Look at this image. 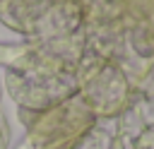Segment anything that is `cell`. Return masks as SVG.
Segmentation results:
<instances>
[{
  "mask_svg": "<svg viewBox=\"0 0 154 149\" xmlns=\"http://www.w3.org/2000/svg\"><path fill=\"white\" fill-rule=\"evenodd\" d=\"M82 60L77 36L34 41L7 62L5 89L19 111H48L79 91Z\"/></svg>",
  "mask_w": 154,
  "mask_h": 149,
  "instance_id": "obj_1",
  "label": "cell"
},
{
  "mask_svg": "<svg viewBox=\"0 0 154 149\" xmlns=\"http://www.w3.org/2000/svg\"><path fill=\"white\" fill-rule=\"evenodd\" d=\"M19 118L26 127L19 149H72V144L96 123L79 94L41 113L19 111Z\"/></svg>",
  "mask_w": 154,
  "mask_h": 149,
  "instance_id": "obj_2",
  "label": "cell"
},
{
  "mask_svg": "<svg viewBox=\"0 0 154 149\" xmlns=\"http://www.w3.org/2000/svg\"><path fill=\"white\" fill-rule=\"evenodd\" d=\"M0 19L34 41L70 38L79 29V10L70 0H0Z\"/></svg>",
  "mask_w": 154,
  "mask_h": 149,
  "instance_id": "obj_3",
  "label": "cell"
},
{
  "mask_svg": "<svg viewBox=\"0 0 154 149\" xmlns=\"http://www.w3.org/2000/svg\"><path fill=\"white\" fill-rule=\"evenodd\" d=\"M132 91V84L123 67L113 60H82V77H79V99L87 103V108L94 113L96 120L116 118L128 96Z\"/></svg>",
  "mask_w": 154,
  "mask_h": 149,
  "instance_id": "obj_4",
  "label": "cell"
},
{
  "mask_svg": "<svg viewBox=\"0 0 154 149\" xmlns=\"http://www.w3.org/2000/svg\"><path fill=\"white\" fill-rule=\"evenodd\" d=\"M118 149H154V67L132 87L116 115Z\"/></svg>",
  "mask_w": 154,
  "mask_h": 149,
  "instance_id": "obj_5",
  "label": "cell"
},
{
  "mask_svg": "<svg viewBox=\"0 0 154 149\" xmlns=\"http://www.w3.org/2000/svg\"><path fill=\"white\" fill-rule=\"evenodd\" d=\"M72 149H118L116 139V118L96 120L75 144Z\"/></svg>",
  "mask_w": 154,
  "mask_h": 149,
  "instance_id": "obj_6",
  "label": "cell"
},
{
  "mask_svg": "<svg viewBox=\"0 0 154 149\" xmlns=\"http://www.w3.org/2000/svg\"><path fill=\"white\" fill-rule=\"evenodd\" d=\"M10 147V123L5 118V111L0 108V149Z\"/></svg>",
  "mask_w": 154,
  "mask_h": 149,
  "instance_id": "obj_7",
  "label": "cell"
},
{
  "mask_svg": "<svg viewBox=\"0 0 154 149\" xmlns=\"http://www.w3.org/2000/svg\"><path fill=\"white\" fill-rule=\"evenodd\" d=\"M0 94H2V87H0Z\"/></svg>",
  "mask_w": 154,
  "mask_h": 149,
  "instance_id": "obj_8",
  "label": "cell"
}]
</instances>
